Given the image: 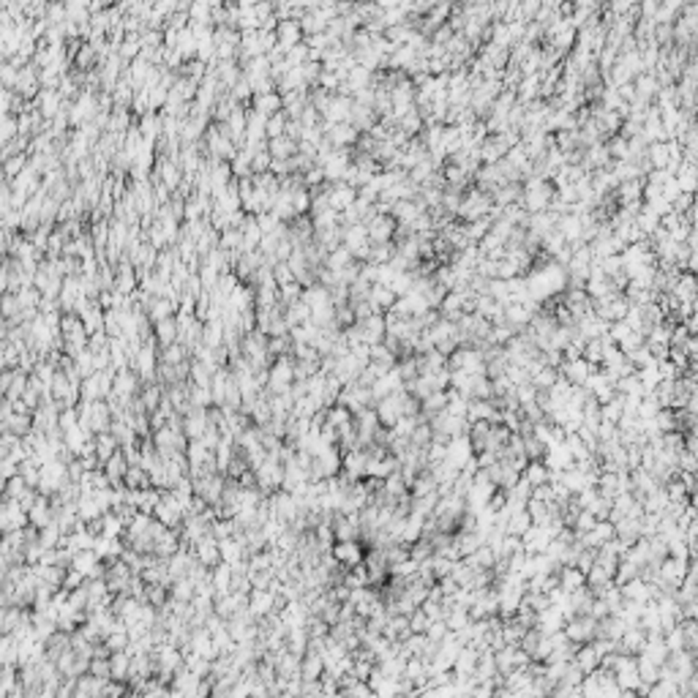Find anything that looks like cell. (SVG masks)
I'll list each match as a JSON object with an SVG mask.
<instances>
[{"instance_id":"obj_19","label":"cell","mask_w":698,"mask_h":698,"mask_svg":"<svg viewBox=\"0 0 698 698\" xmlns=\"http://www.w3.org/2000/svg\"><path fill=\"white\" fill-rule=\"evenodd\" d=\"M276 36H278V46L281 49H292V46L303 44L306 41V33L300 27V20H281L278 27H276Z\"/></svg>"},{"instance_id":"obj_55","label":"cell","mask_w":698,"mask_h":698,"mask_svg":"<svg viewBox=\"0 0 698 698\" xmlns=\"http://www.w3.org/2000/svg\"><path fill=\"white\" fill-rule=\"evenodd\" d=\"M257 221H259V229H262V235H271L276 229H281L284 221H278L273 213H262V216H257Z\"/></svg>"},{"instance_id":"obj_57","label":"cell","mask_w":698,"mask_h":698,"mask_svg":"<svg viewBox=\"0 0 698 698\" xmlns=\"http://www.w3.org/2000/svg\"><path fill=\"white\" fill-rule=\"evenodd\" d=\"M399 698H406V696H399Z\"/></svg>"},{"instance_id":"obj_54","label":"cell","mask_w":698,"mask_h":698,"mask_svg":"<svg viewBox=\"0 0 698 698\" xmlns=\"http://www.w3.org/2000/svg\"><path fill=\"white\" fill-rule=\"evenodd\" d=\"M273 276H276V284H278V287L292 284L295 281V273L290 271V265H287V262H276V265H273Z\"/></svg>"},{"instance_id":"obj_25","label":"cell","mask_w":698,"mask_h":698,"mask_svg":"<svg viewBox=\"0 0 698 698\" xmlns=\"http://www.w3.org/2000/svg\"><path fill=\"white\" fill-rule=\"evenodd\" d=\"M573 663L581 668V674L589 676L603 666V657H600V652H597L592 644H586V647H579V652H576V657H573Z\"/></svg>"},{"instance_id":"obj_20","label":"cell","mask_w":698,"mask_h":698,"mask_svg":"<svg viewBox=\"0 0 698 698\" xmlns=\"http://www.w3.org/2000/svg\"><path fill=\"white\" fill-rule=\"evenodd\" d=\"M188 652L200 654L205 660H219V652H216V644H213V635L207 633V628H197L191 631V641H188Z\"/></svg>"},{"instance_id":"obj_50","label":"cell","mask_w":698,"mask_h":698,"mask_svg":"<svg viewBox=\"0 0 698 698\" xmlns=\"http://www.w3.org/2000/svg\"><path fill=\"white\" fill-rule=\"evenodd\" d=\"M287 126H290V117H287V112L271 115V120H268V139L284 136L287 134Z\"/></svg>"},{"instance_id":"obj_30","label":"cell","mask_w":698,"mask_h":698,"mask_svg":"<svg viewBox=\"0 0 698 698\" xmlns=\"http://www.w3.org/2000/svg\"><path fill=\"white\" fill-rule=\"evenodd\" d=\"M268 150H271L273 158H278V161H290V158L297 156V150H300V142H295L292 136H276L268 142Z\"/></svg>"},{"instance_id":"obj_41","label":"cell","mask_w":698,"mask_h":698,"mask_svg":"<svg viewBox=\"0 0 698 698\" xmlns=\"http://www.w3.org/2000/svg\"><path fill=\"white\" fill-rule=\"evenodd\" d=\"M74 361V368H77V374L82 377V382L85 380H91L93 374H96V355H93V349L88 347V349H82L77 358H71Z\"/></svg>"},{"instance_id":"obj_22","label":"cell","mask_w":698,"mask_h":698,"mask_svg":"<svg viewBox=\"0 0 698 698\" xmlns=\"http://www.w3.org/2000/svg\"><path fill=\"white\" fill-rule=\"evenodd\" d=\"M194 557L197 562L205 564L207 570H213L216 564H221V548H219V541L213 535H205L202 541L194 545Z\"/></svg>"},{"instance_id":"obj_2","label":"cell","mask_w":698,"mask_h":698,"mask_svg":"<svg viewBox=\"0 0 698 698\" xmlns=\"http://www.w3.org/2000/svg\"><path fill=\"white\" fill-rule=\"evenodd\" d=\"M202 145H205V153H207V158H219V161H232L235 153L240 150V148L229 139L224 123H210V129L205 131Z\"/></svg>"},{"instance_id":"obj_31","label":"cell","mask_w":698,"mask_h":698,"mask_svg":"<svg viewBox=\"0 0 698 698\" xmlns=\"http://www.w3.org/2000/svg\"><path fill=\"white\" fill-rule=\"evenodd\" d=\"M251 104H254V110L265 112L268 117L276 115V112H284V96H281L278 91L259 93V96H254V98H251Z\"/></svg>"},{"instance_id":"obj_52","label":"cell","mask_w":698,"mask_h":698,"mask_svg":"<svg viewBox=\"0 0 698 698\" xmlns=\"http://www.w3.org/2000/svg\"><path fill=\"white\" fill-rule=\"evenodd\" d=\"M91 676L110 682V679H112V663H110V657H93L91 660Z\"/></svg>"},{"instance_id":"obj_49","label":"cell","mask_w":698,"mask_h":698,"mask_svg":"<svg viewBox=\"0 0 698 698\" xmlns=\"http://www.w3.org/2000/svg\"><path fill=\"white\" fill-rule=\"evenodd\" d=\"M188 399H191V406H200V409H213V393H210V387H197V384H191Z\"/></svg>"},{"instance_id":"obj_29","label":"cell","mask_w":698,"mask_h":698,"mask_svg":"<svg viewBox=\"0 0 698 698\" xmlns=\"http://www.w3.org/2000/svg\"><path fill=\"white\" fill-rule=\"evenodd\" d=\"M93 551L98 554V560H101V562L112 564V562H117V560L123 557V551H126V543H123V541H112V538H98Z\"/></svg>"},{"instance_id":"obj_48","label":"cell","mask_w":698,"mask_h":698,"mask_svg":"<svg viewBox=\"0 0 698 698\" xmlns=\"http://www.w3.org/2000/svg\"><path fill=\"white\" fill-rule=\"evenodd\" d=\"M207 68H210V66H207V63H202V60H197V58H194V60H186V63H183L181 74H183V77H188V79H194V82H200V85H202V79H205V77H207Z\"/></svg>"},{"instance_id":"obj_53","label":"cell","mask_w":698,"mask_h":698,"mask_svg":"<svg viewBox=\"0 0 698 698\" xmlns=\"http://www.w3.org/2000/svg\"><path fill=\"white\" fill-rule=\"evenodd\" d=\"M20 71L22 68H17V66H11V63H3L0 66V79H3V88H17V79H20Z\"/></svg>"},{"instance_id":"obj_46","label":"cell","mask_w":698,"mask_h":698,"mask_svg":"<svg viewBox=\"0 0 698 698\" xmlns=\"http://www.w3.org/2000/svg\"><path fill=\"white\" fill-rule=\"evenodd\" d=\"M328 423L330 426L336 428H344V426H349V423H355V415L347 409V406H341V404H333L330 409H328Z\"/></svg>"},{"instance_id":"obj_28","label":"cell","mask_w":698,"mask_h":698,"mask_svg":"<svg viewBox=\"0 0 698 698\" xmlns=\"http://www.w3.org/2000/svg\"><path fill=\"white\" fill-rule=\"evenodd\" d=\"M325 674V660H322V654L314 652V649H309V652L303 654V663H300V676L306 679V682H319Z\"/></svg>"},{"instance_id":"obj_14","label":"cell","mask_w":698,"mask_h":698,"mask_svg":"<svg viewBox=\"0 0 698 698\" xmlns=\"http://www.w3.org/2000/svg\"><path fill=\"white\" fill-rule=\"evenodd\" d=\"M366 229H368V240L371 243H393V235H396V219L393 216H384V213H377L374 219L366 221Z\"/></svg>"},{"instance_id":"obj_36","label":"cell","mask_w":698,"mask_h":698,"mask_svg":"<svg viewBox=\"0 0 698 698\" xmlns=\"http://www.w3.org/2000/svg\"><path fill=\"white\" fill-rule=\"evenodd\" d=\"M358 259L352 257V251L347 246H338L336 251H330L328 254V259H325V268L328 271H333V273H338V271H344V268H349V265H355Z\"/></svg>"},{"instance_id":"obj_51","label":"cell","mask_w":698,"mask_h":698,"mask_svg":"<svg viewBox=\"0 0 698 698\" xmlns=\"http://www.w3.org/2000/svg\"><path fill=\"white\" fill-rule=\"evenodd\" d=\"M82 401H104L98 374H93L91 380H85V382H82Z\"/></svg>"},{"instance_id":"obj_18","label":"cell","mask_w":698,"mask_h":698,"mask_svg":"<svg viewBox=\"0 0 698 698\" xmlns=\"http://www.w3.org/2000/svg\"><path fill=\"white\" fill-rule=\"evenodd\" d=\"M328 200L336 213H344L347 207H352L358 200V188L347 186V183H328Z\"/></svg>"},{"instance_id":"obj_37","label":"cell","mask_w":698,"mask_h":698,"mask_svg":"<svg viewBox=\"0 0 698 698\" xmlns=\"http://www.w3.org/2000/svg\"><path fill=\"white\" fill-rule=\"evenodd\" d=\"M197 597V584L186 576V579H178L175 584L169 586V600H178V603H191Z\"/></svg>"},{"instance_id":"obj_35","label":"cell","mask_w":698,"mask_h":698,"mask_svg":"<svg viewBox=\"0 0 698 698\" xmlns=\"http://www.w3.org/2000/svg\"><path fill=\"white\" fill-rule=\"evenodd\" d=\"M110 663H112V682H126V685H129L134 657L129 652H115L112 657H110Z\"/></svg>"},{"instance_id":"obj_10","label":"cell","mask_w":698,"mask_h":698,"mask_svg":"<svg viewBox=\"0 0 698 698\" xmlns=\"http://www.w3.org/2000/svg\"><path fill=\"white\" fill-rule=\"evenodd\" d=\"M210 409H200V406H191L186 415H183V431L188 437V442H200L205 437V431L210 428Z\"/></svg>"},{"instance_id":"obj_3","label":"cell","mask_w":698,"mask_h":698,"mask_svg":"<svg viewBox=\"0 0 698 698\" xmlns=\"http://www.w3.org/2000/svg\"><path fill=\"white\" fill-rule=\"evenodd\" d=\"M186 505H183L175 491H161V502H158L153 518H158L167 529H181L186 521Z\"/></svg>"},{"instance_id":"obj_5","label":"cell","mask_w":698,"mask_h":698,"mask_svg":"<svg viewBox=\"0 0 698 698\" xmlns=\"http://www.w3.org/2000/svg\"><path fill=\"white\" fill-rule=\"evenodd\" d=\"M564 635L576 647H586V644H592L597 638V619L595 616H573L564 625Z\"/></svg>"},{"instance_id":"obj_34","label":"cell","mask_w":698,"mask_h":698,"mask_svg":"<svg viewBox=\"0 0 698 698\" xmlns=\"http://www.w3.org/2000/svg\"><path fill=\"white\" fill-rule=\"evenodd\" d=\"M224 338H226V325L221 322V319H210V322H205V330H202V344L205 347L219 349V347H224Z\"/></svg>"},{"instance_id":"obj_47","label":"cell","mask_w":698,"mask_h":698,"mask_svg":"<svg viewBox=\"0 0 698 698\" xmlns=\"http://www.w3.org/2000/svg\"><path fill=\"white\" fill-rule=\"evenodd\" d=\"M287 63L292 68H303L306 63H311V46L306 44H297V46H292L290 52H287Z\"/></svg>"},{"instance_id":"obj_23","label":"cell","mask_w":698,"mask_h":698,"mask_svg":"<svg viewBox=\"0 0 698 698\" xmlns=\"http://www.w3.org/2000/svg\"><path fill=\"white\" fill-rule=\"evenodd\" d=\"M139 131L145 136L148 145H158V139L164 136V115L161 112H148L139 117Z\"/></svg>"},{"instance_id":"obj_42","label":"cell","mask_w":698,"mask_h":698,"mask_svg":"<svg viewBox=\"0 0 698 698\" xmlns=\"http://www.w3.org/2000/svg\"><path fill=\"white\" fill-rule=\"evenodd\" d=\"M129 491H145V489H153L150 483V474L145 472L142 467H131L129 474H126V483H123Z\"/></svg>"},{"instance_id":"obj_24","label":"cell","mask_w":698,"mask_h":698,"mask_svg":"<svg viewBox=\"0 0 698 698\" xmlns=\"http://www.w3.org/2000/svg\"><path fill=\"white\" fill-rule=\"evenodd\" d=\"M104 472H107V477H110V483H112V489H120L123 483H126V474H129V470H131V464H129V458L123 455V451L117 453V455H112L104 467H101Z\"/></svg>"},{"instance_id":"obj_40","label":"cell","mask_w":698,"mask_h":698,"mask_svg":"<svg viewBox=\"0 0 698 698\" xmlns=\"http://www.w3.org/2000/svg\"><path fill=\"white\" fill-rule=\"evenodd\" d=\"M368 300H371V303H374V306H377L380 311H390V309L396 306V300H399V297H396V292H393L390 287L374 284V287H371V297H368Z\"/></svg>"},{"instance_id":"obj_56","label":"cell","mask_w":698,"mask_h":698,"mask_svg":"<svg viewBox=\"0 0 698 698\" xmlns=\"http://www.w3.org/2000/svg\"><path fill=\"white\" fill-rule=\"evenodd\" d=\"M131 698H158L156 693H131Z\"/></svg>"},{"instance_id":"obj_45","label":"cell","mask_w":698,"mask_h":698,"mask_svg":"<svg viewBox=\"0 0 698 698\" xmlns=\"http://www.w3.org/2000/svg\"><path fill=\"white\" fill-rule=\"evenodd\" d=\"M399 129H401L406 136L418 134V131L423 129V112H420L418 107H412V110H409V112H406L404 117L399 120Z\"/></svg>"},{"instance_id":"obj_15","label":"cell","mask_w":698,"mask_h":698,"mask_svg":"<svg viewBox=\"0 0 698 698\" xmlns=\"http://www.w3.org/2000/svg\"><path fill=\"white\" fill-rule=\"evenodd\" d=\"M63 104H66V98L60 96L58 88H41V93L36 96V101H33V110H39V112L44 115V120H55V115L63 110Z\"/></svg>"},{"instance_id":"obj_39","label":"cell","mask_w":698,"mask_h":698,"mask_svg":"<svg viewBox=\"0 0 698 698\" xmlns=\"http://www.w3.org/2000/svg\"><path fill=\"white\" fill-rule=\"evenodd\" d=\"M164 396H167V390H164L161 384H145L142 393H139V401H142V406L153 415L158 406L164 404Z\"/></svg>"},{"instance_id":"obj_38","label":"cell","mask_w":698,"mask_h":698,"mask_svg":"<svg viewBox=\"0 0 698 698\" xmlns=\"http://www.w3.org/2000/svg\"><path fill=\"white\" fill-rule=\"evenodd\" d=\"M98 554L96 551H79V554H74V560H71V570H77V573H82L85 579H91L93 570L98 567Z\"/></svg>"},{"instance_id":"obj_13","label":"cell","mask_w":698,"mask_h":698,"mask_svg":"<svg viewBox=\"0 0 698 698\" xmlns=\"http://www.w3.org/2000/svg\"><path fill=\"white\" fill-rule=\"evenodd\" d=\"M491 202H494V200H491L489 194H483V191H472V194H467V197H464L458 216H461V219H467V221H480V216L486 219V213L491 210Z\"/></svg>"},{"instance_id":"obj_11","label":"cell","mask_w":698,"mask_h":698,"mask_svg":"<svg viewBox=\"0 0 698 698\" xmlns=\"http://www.w3.org/2000/svg\"><path fill=\"white\" fill-rule=\"evenodd\" d=\"M325 126V139L336 148V150H344V148H352L358 139H361V131L352 126V123H333V126H328V123H322Z\"/></svg>"},{"instance_id":"obj_9","label":"cell","mask_w":698,"mask_h":698,"mask_svg":"<svg viewBox=\"0 0 698 698\" xmlns=\"http://www.w3.org/2000/svg\"><path fill=\"white\" fill-rule=\"evenodd\" d=\"M30 518H27V510L22 505L6 499L3 502V510H0V526H3V535H11V532H20V529H27Z\"/></svg>"},{"instance_id":"obj_17","label":"cell","mask_w":698,"mask_h":698,"mask_svg":"<svg viewBox=\"0 0 698 698\" xmlns=\"http://www.w3.org/2000/svg\"><path fill=\"white\" fill-rule=\"evenodd\" d=\"M27 518H30V526L33 529H44L55 521V505H52V496L39 494V499L33 502V508L27 510Z\"/></svg>"},{"instance_id":"obj_6","label":"cell","mask_w":698,"mask_h":698,"mask_svg":"<svg viewBox=\"0 0 698 698\" xmlns=\"http://www.w3.org/2000/svg\"><path fill=\"white\" fill-rule=\"evenodd\" d=\"M248 611H251V616L257 622L278 614V595L271 592V589H251V595H248Z\"/></svg>"},{"instance_id":"obj_32","label":"cell","mask_w":698,"mask_h":698,"mask_svg":"<svg viewBox=\"0 0 698 698\" xmlns=\"http://www.w3.org/2000/svg\"><path fill=\"white\" fill-rule=\"evenodd\" d=\"M93 445H96V455H98V461H101V467L120 453V442L115 439L110 431H104V434H96V439H93Z\"/></svg>"},{"instance_id":"obj_21","label":"cell","mask_w":698,"mask_h":698,"mask_svg":"<svg viewBox=\"0 0 698 698\" xmlns=\"http://www.w3.org/2000/svg\"><path fill=\"white\" fill-rule=\"evenodd\" d=\"M333 535H336V543L361 541V518L336 513L333 516Z\"/></svg>"},{"instance_id":"obj_4","label":"cell","mask_w":698,"mask_h":698,"mask_svg":"<svg viewBox=\"0 0 698 698\" xmlns=\"http://www.w3.org/2000/svg\"><path fill=\"white\" fill-rule=\"evenodd\" d=\"M295 384V358L292 355H284V358H276L271 366V380H268V393L271 396H281V393H290Z\"/></svg>"},{"instance_id":"obj_1","label":"cell","mask_w":698,"mask_h":698,"mask_svg":"<svg viewBox=\"0 0 698 698\" xmlns=\"http://www.w3.org/2000/svg\"><path fill=\"white\" fill-rule=\"evenodd\" d=\"M77 412H79V426L85 431H91L93 437L112 428L115 415L107 401H79Z\"/></svg>"},{"instance_id":"obj_16","label":"cell","mask_w":698,"mask_h":698,"mask_svg":"<svg viewBox=\"0 0 698 698\" xmlns=\"http://www.w3.org/2000/svg\"><path fill=\"white\" fill-rule=\"evenodd\" d=\"M355 325H358V330H361L363 344H368V347L382 344L384 336H387V325H384L382 314H374V316H368V319H361V322H355Z\"/></svg>"},{"instance_id":"obj_43","label":"cell","mask_w":698,"mask_h":698,"mask_svg":"<svg viewBox=\"0 0 698 698\" xmlns=\"http://www.w3.org/2000/svg\"><path fill=\"white\" fill-rule=\"evenodd\" d=\"M188 355H191V352L178 341V344L161 349V363H167V366H183V363H188Z\"/></svg>"},{"instance_id":"obj_26","label":"cell","mask_w":698,"mask_h":698,"mask_svg":"<svg viewBox=\"0 0 698 698\" xmlns=\"http://www.w3.org/2000/svg\"><path fill=\"white\" fill-rule=\"evenodd\" d=\"M210 579H213V589H216V600L219 597H226V595H232V581H235V570L229 567V564H216L213 567V573H210Z\"/></svg>"},{"instance_id":"obj_33","label":"cell","mask_w":698,"mask_h":698,"mask_svg":"<svg viewBox=\"0 0 698 698\" xmlns=\"http://www.w3.org/2000/svg\"><path fill=\"white\" fill-rule=\"evenodd\" d=\"M153 336H156L158 347L164 349V347H172V344H178V336H181V328H178V319L172 316V319H164V322H158L156 328H153Z\"/></svg>"},{"instance_id":"obj_7","label":"cell","mask_w":698,"mask_h":698,"mask_svg":"<svg viewBox=\"0 0 698 698\" xmlns=\"http://www.w3.org/2000/svg\"><path fill=\"white\" fill-rule=\"evenodd\" d=\"M404 401H406V390L396 393V396H387L377 404V418L382 428H396V423L404 418Z\"/></svg>"},{"instance_id":"obj_12","label":"cell","mask_w":698,"mask_h":698,"mask_svg":"<svg viewBox=\"0 0 698 698\" xmlns=\"http://www.w3.org/2000/svg\"><path fill=\"white\" fill-rule=\"evenodd\" d=\"M330 554H333V560L341 564V570H352V567H358V564L366 562V551H363L361 541L336 543Z\"/></svg>"},{"instance_id":"obj_8","label":"cell","mask_w":698,"mask_h":698,"mask_svg":"<svg viewBox=\"0 0 698 698\" xmlns=\"http://www.w3.org/2000/svg\"><path fill=\"white\" fill-rule=\"evenodd\" d=\"M240 30L232 25H221L216 27V49H219V60H238V49H240Z\"/></svg>"},{"instance_id":"obj_44","label":"cell","mask_w":698,"mask_h":698,"mask_svg":"<svg viewBox=\"0 0 698 698\" xmlns=\"http://www.w3.org/2000/svg\"><path fill=\"white\" fill-rule=\"evenodd\" d=\"M17 136H20V117L17 115H3V120H0V142L11 145Z\"/></svg>"},{"instance_id":"obj_27","label":"cell","mask_w":698,"mask_h":698,"mask_svg":"<svg viewBox=\"0 0 698 698\" xmlns=\"http://www.w3.org/2000/svg\"><path fill=\"white\" fill-rule=\"evenodd\" d=\"M178 303H172V300H167V297H153L150 303H148V316H150V322L158 325V322H164V319H172V316H178Z\"/></svg>"}]
</instances>
